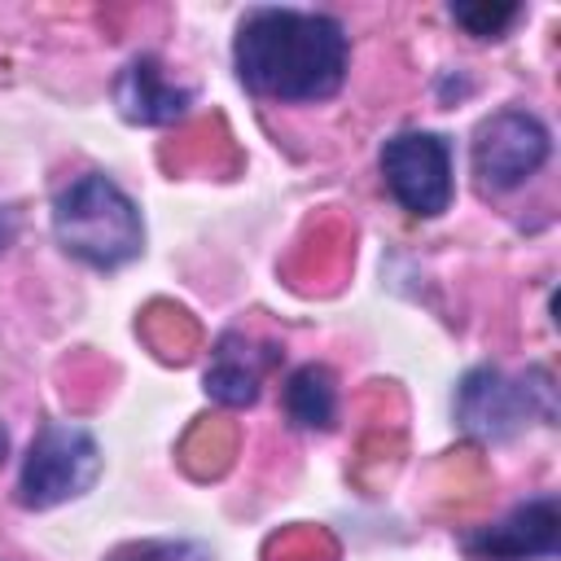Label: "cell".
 Wrapping results in <instances>:
<instances>
[{"label": "cell", "mask_w": 561, "mask_h": 561, "mask_svg": "<svg viewBox=\"0 0 561 561\" xmlns=\"http://www.w3.org/2000/svg\"><path fill=\"white\" fill-rule=\"evenodd\" d=\"M237 75L276 101H320L342 88L346 35L324 13L259 9L237 31Z\"/></svg>", "instance_id": "1"}, {"label": "cell", "mask_w": 561, "mask_h": 561, "mask_svg": "<svg viewBox=\"0 0 561 561\" xmlns=\"http://www.w3.org/2000/svg\"><path fill=\"white\" fill-rule=\"evenodd\" d=\"M53 232L75 259L92 267H123L140 254L145 241L131 197L105 175H79L70 188L57 193Z\"/></svg>", "instance_id": "2"}, {"label": "cell", "mask_w": 561, "mask_h": 561, "mask_svg": "<svg viewBox=\"0 0 561 561\" xmlns=\"http://www.w3.org/2000/svg\"><path fill=\"white\" fill-rule=\"evenodd\" d=\"M101 469V451L88 430L79 425H44L22 465V504L53 508L92 486Z\"/></svg>", "instance_id": "3"}, {"label": "cell", "mask_w": 561, "mask_h": 561, "mask_svg": "<svg viewBox=\"0 0 561 561\" xmlns=\"http://www.w3.org/2000/svg\"><path fill=\"white\" fill-rule=\"evenodd\" d=\"M381 175L412 215H443L451 202V153L434 131H403L381 149Z\"/></svg>", "instance_id": "4"}, {"label": "cell", "mask_w": 561, "mask_h": 561, "mask_svg": "<svg viewBox=\"0 0 561 561\" xmlns=\"http://www.w3.org/2000/svg\"><path fill=\"white\" fill-rule=\"evenodd\" d=\"M548 158V131L539 118L522 114V110H504L495 118H486L478 127L473 140V171L482 175L486 188H513L526 175L539 171V162Z\"/></svg>", "instance_id": "5"}, {"label": "cell", "mask_w": 561, "mask_h": 561, "mask_svg": "<svg viewBox=\"0 0 561 561\" xmlns=\"http://www.w3.org/2000/svg\"><path fill=\"white\" fill-rule=\"evenodd\" d=\"M557 504L552 500H535L517 513H508L500 526L482 530L473 539V552H486L495 561H526V557H548L557 552Z\"/></svg>", "instance_id": "6"}, {"label": "cell", "mask_w": 561, "mask_h": 561, "mask_svg": "<svg viewBox=\"0 0 561 561\" xmlns=\"http://www.w3.org/2000/svg\"><path fill=\"white\" fill-rule=\"evenodd\" d=\"M114 101H118L123 118H131V123H171V118H180L188 110L193 92L188 88H175L153 57H136L118 75Z\"/></svg>", "instance_id": "7"}, {"label": "cell", "mask_w": 561, "mask_h": 561, "mask_svg": "<svg viewBox=\"0 0 561 561\" xmlns=\"http://www.w3.org/2000/svg\"><path fill=\"white\" fill-rule=\"evenodd\" d=\"M517 416H522V390L513 381H504L491 368L465 377V386H460V421L473 434L500 438V434H508L517 425Z\"/></svg>", "instance_id": "8"}, {"label": "cell", "mask_w": 561, "mask_h": 561, "mask_svg": "<svg viewBox=\"0 0 561 561\" xmlns=\"http://www.w3.org/2000/svg\"><path fill=\"white\" fill-rule=\"evenodd\" d=\"M285 408H289V416H294L298 425H307V430H329V425H333V412H337V390H333L329 368H320V364L298 368V373L289 377V386H285Z\"/></svg>", "instance_id": "9"}, {"label": "cell", "mask_w": 561, "mask_h": 561, "mask_svg": "<svg viewBox=\"0 0 561 561\" xmlns=\"http://www.w3.org/2000/svg\"><path fill=\"white\" fill-rule=\"evenodd\" d=\"M206 394H215L219 403L241 408V403H254L259 377H254V368H245L241 359H228V355H224V359L206 373Z\"/></svg>", "instance_id": "10"}, {"label": "cell", "mask_w": 561, "mask_h": 561, "mask_svg": "<svg viewBox=\"0 0 561 561\" xmlns=\"http://www.w3.org/2000/svg\"><path fill=\"white\" fill-rule=\"evenodd\" d=\"M451 18L469 31V35H482V39H491V35H500L513 18H517V4H508V0H482V4H451Z\"/></svg>", "instance_id": "11"}]
</instances>
